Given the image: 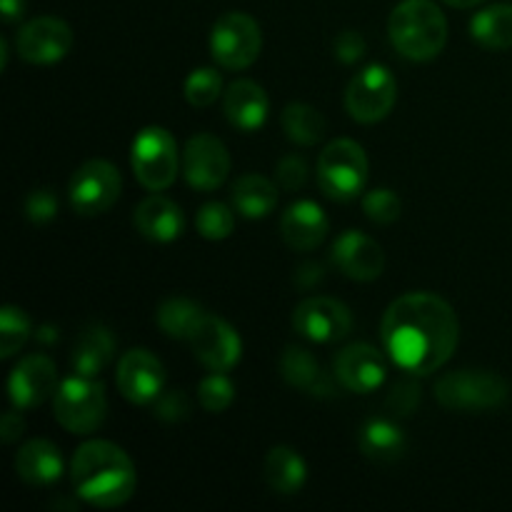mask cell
<instances>
[{"mask_svg":"<svg viewBox=\"0 0 512 512\" xmlns=\"http://www.w3.org/2000/svg\"><path fill=\"white\" fill-rule=\"evenodd\" d=\"M385 353L410 375H430L453 358L460 323L448 300L435 293H408L395 300L380 323Z\"/></svg>","mask_w":512,"mask_h":512,"instance_id":"6da1fadb","label":"cell"},{"mask_svg":"<svg viewBox=\"0 0 512 512\" xmlns=\"http://www.w3.org/2000/svg\"><path fill=\"white\" fill-rule=\"evenodd\" d=\"M70 480L75 495L98 510L123 508L138 488L133 460L110 440L80 445L70 460Z\"/></svg>","mask_w":512,"mask_h":512,"instance_id":"7a4b0ae2","label":"cell"},{"mask_svg":"<svg viewBox=\"0 0 512 512\" xmlns=\"http://www.w3.org/2000/svg\"><path fill=\"white\" fill-rule=\"evenodd\" d=\"M393 48L413 63H428L448 43V18L433 0H403L388 18Z\"/></svg>","mask_w":512,"mask_h":512,"instance_id":"3957f363","label":"cell"},{"mask_svg":"<svg viewBox=\"0 0 512 512\" xmlns=\"http://www.w3.org/2000/svg\"><path fill=\"white\" fill-rule=\"evenodd\" d=\"M510 398L508 380L490 370H453L435 383V400L453 413H490Z\"/></svg>","mask_w":512,"mask_h":512,"instance_id":"277c9868","label":"cell"},{"mask_svg":"<svg viewBox=\"0 0 512 512\" xmlns=\"http://www.w3.org/2000/svg\"><path fill=\"white\" fill-rule=\"evenodd\" d=\"M368 170L370 165L363 145L348 138L333 140L325 145L318 158L320 190L330 200L348 203L363 193L365 183H368Z\"/></svg>","mask_w":512,"mask_h":512,"instance_id":"5b68a950","label":"cell"},{"mask_svg":"<svg viewBox=\"0 0 512 512\" xmlns=\"http://www.w3.org/2000/svg\"><path fill=\"white\" fill-rule=\"evenodd\" d=\"M55 420L73 435H90L105 423L108 398L103 383L85 375H73L58 385L53 395Z\"/></svg>","mask_w":512,"mask_h":512,"instance_id":"8992f818","label":"cell"},{"mask_svg":"<svg viewBox=\"0 0 512 512\" xmlns=\"http://www.w3.org/2000/svg\"><path fill=\"white\" fill-rule=\"evenodd\" d=\"M130 165L145 190L163 193L178 178L180 155L175 138L160 125L143 128L135 135L133 148H130Z\"/></svg>","mask_w":512,"mask_h":512,"instance_id":"52a82bcc","label":"cell"},{"mask_svg":"<svg viewBox=\"0 0 512 512\" xmlns=\"http://www.w3.org/2000/svg\"><path fill=\"white\" fill-rule=\"evenodd\" d=\"M263 33L258 20L248 13H225L215 20L210 33V55L225 70H245L260 58Z\"/></svg>","mask_w":512,"mask_h":512,"instance_id":"ba28073f","label":"cell"},{"mask_svg":"<svg viewBox=\"0 0 512 512\" xmlns=\"http://www.w3.org/2000/svg\"><path fill=\"white\" fill-rule=\"evenodd\" d=\"M398 100V80L385 65H368L360 70L345 90V110L363 125L380 123L390 115Z\"/></svg>","mask_w":512,"mask_h":512,"instance_id":"9c48e42d","label":"cell"},{"mask_svg":"<svg viewBox=\"0 0 512 512\" xmlns=\"http://www.w3.org/2000/svg\"><path fill=\"white\" fill-rule=\"evenodd\" d=\"M123 178L108 160H88L73 173L68 185L70 205L78 215L108 213L120 198Z\"/></svg>","mask_w":512,"mask_h":512,"instance_id":"30bf717a","label":"cell"},{"mask_svg":"<svg viewBox=\"0 0 512 512\" xmlns=\"http://www.w3.org/2000/svg\"><path fill=\"white\" fill-rule=\"evenodd\" d=\"M293 328L313 343H340L353 333V313L340 300L313 295L295 308Z\"/></svg>","mask_w":512,"mask_h":512,"instance_id":"8fae6325","label":"cell"},{"mask_svg":"<svg viewBox=\"0 0 512 512\" xmlns=\"http://www.w3.org/2000/svg\"><path fill=\"white\" fill-rule=\"evenodd\" d=\"M70 48H73V30L65 20L53 15L28 20L15 35V50L25 63L33 65L60 63Z\"/></svg>","mask_w":512,"mask_h":512,"instance_id":"7c38bea8","label":"cell"},{"mask_svg":"<svg viewBox=\"0 0 512 512\" xmlns=\"http://www.w3.org/2000/svg\"><path fill=\"white\" fill-rule=\"evenodd\" d=\"M188 343L193 348L195 358L210 373H228L243 358V340L235 333L233 325L225 323L218 315H203Z\"/></svg>","mask_w":512,"mask_h":512,"instance_id":"4fadbf2b","label":"cell"},{"mask_svg":"<svg viewBox=\"0 0 512 512\" xmlns=\"http://www.w3.org/2000/svg\"><path fill=\"white\" fill-rule=\"evenodd\" d=\"M230 173V153L220 138L210 133H198L183 148V175L190 188L218 190Z\"/></svg>","mask_w":512,"mask_h":512,"instance_id":"5bb4252c","label":"cell"},{"mask_svg":"<svg viewBox=\"0 0 512 512\" xmlns=\"http://www.w3.org/2000/svg\"><path fill=\"white\" fill-rule=\"evenodd\" d=\"M333 373L345 390L368 395L385 383L388 365L378 348L368 343H353L335 355Z\"/></svg>","mask_w":512,"mask_h":512,"instance_id":"9a60e30c","label":"cell"},{"mask_svg":"<svg viewBox=\"0 0 512 512\" xmlns=\"http://www.w3.org/2000/svg\"><path fill=\"white\" fill-rule=\"evenodd\" d=\"M115 380L125 400L133 405H153L165 388V368L150 350L135 348L120 358Z\"/></svg>","mask_w":512,"mask_h":512,"instance_id":"2e32d148","label":"cell"},{"mask_svg":"<svg viewBox=\"0 0 512 512\" xmlns=\"http://www.w3.org/2000/svg\"><path fill=\"white\" fill-rule=\"evenodd\" d=\"M58 390V370L48 355H25L13 368L8 380V393L13 408L30 410L43 405Z\"/></svg>","mask_w":512,"mask_h":512,"instance_id":"e0dca14e","label":"cell"},{"mask_svg":"<svg viewBox=\"0 0 512 512\" xmlns=\"http://www.w3.org/2000/svg\"><path fill=\"white\" fill-rule=\"evenodd\" d=\"M333 263L345 278L370 283L385 270V253L370 235L358 230H345L333 243Z\"/></svg>","mask_w":512,"mask_h":512,"instance_id":"ac0fdd59","label":"cell"},{"mask_svg":"<svg viewBox=\"0 0 512 512\" xmlns=\"http://www.w3.org/2000/svg\"><path fill=\"white\" fill-rule=\"evenodd\" d=\"M330 220L313 200L293 203L280 218V238L295 253H310L328 238Z\"/></svg>","mask_w":512,"mask_h":512,"instance_id":"d6986e66","label":"cell"},{"mask_svg":"<svg viewBox=\"0 0 512 512\" xmlns=\"http://www.w3.org/2000/svg\"><path fill=\"white\" fill-rule=\"evenodd\" d=\"M223 113L233 128L255 133L265 125L270 113V100L265 90L253 80H235L223 93Z\"/></svg>","mask_w":512,"mask_h":512,"instance_id":"ffe728a7","label":"cell"},{"mask_svg":"<svg viewBox=\"0 0 512 512\" xmlns=\"http://www.w3.org/2000/svg\"><path fill=\"white\" fill-rule=\"evenodd\" d=\"M135 228L143 238L153 243H173L183 235L185 218L183 210L165 195L153 193L135 208Z\"/></svg>","mask_w":512,"mask_h":512,"instance_id":"44dd1931","label":"cell"},{"mask_svg":"<svg viewBox=\"0 0 512 512\" xmlns=\"http://www.w3.org/2000/svg\"><path fill=\"white\" fill-rule=\"evenodd\" d=\"M280 375L285 378V383L313 395V398H333L335 395V380L325 373L323 365L315 360L310 350L298 348V345L285 348L283 358H280Z\"/></svg>","mask_w":512,"mask_h":512,"instance_id":"7402d4cb","label":"cell"},{"mask_svg":"<svg viewBox=\"0 0 512 512\" xmlns=\"http://www.w3.org/2000/svg\"><path fill=\"white\" fill-rule=\"evenodd\" d=\"M15 473L28 485L45 488V485L58 483L63 475V455L50 440H28L15 453Z\"/></svg>","mask_w":512,"mask_h":512,"instance_id":"603a6c76","label":"cell"},{"mask_svg":"<svg viewBox=\"0 0 512 512\" xmlns=\"http://www.w3.org/2000/svg\"><path fill=\"white\" fill-rule=\"evenodd\" d=\"M360 453L368 460L380 465L398 463L408 450L405 430L393 418H370L365 420L358 433Z\"/></svg>","mask_w":512,"mask_h":512,"instance_id":"cb8c5ba5","label":"cell"},{"mask_svg":"<svg viewBox=\"0 0 512 512\" xmlns=\"http://www.w3.org/2000/svg\"><path fill=\"white\" fill-rule=\"evenodd\" d=\"M115 355V338L105 325H90L75 340L70 350V365L75 375L95 378L108 368Z\"/></svg>","mask_w":512,"mask_h":512,"instance_id":"d4e9b609","label":"cell"},{"mask_svg":"<svg viewBox=\"0 0 512 512\" xmlns=\"http://www.w3.org/2000/svg\"><path fill=\"white\" fill-rule=\"evenodd\" d=\"M263 478L278 495H298L308 480V465L288 445H278L263 460Z\"/></svg>","mask_w":512,"mask_h":512,"instance_id":"484cf974","label":"cell"},{"mask_svg":"<svg viewBox=\"0 0 512 512\" xmlns=\"http://www.w3.org/2000/svg\"><path fill=\"white\" fill-rule=\"evenodd\" d=\"M233 205L248 220L268 218L278 205V188L263 175H243L233 185Z\"/></svg>","mask_w":512,"mask_h":512,"instance_id":"4316f807","label":"cell"},{"mask_svg":"<svg viewBox=\"0 0 512 512\" xmlns=\"http://www.w3.org/2000/svg\"><path fill=\"white\" fill-rule=\"evenodd\" d=\"M470 35L485 50L512 48V5H490L480 10L470 23Z\"/></svg>","mask_w":512,"mask_h":512,"instance_id":"83f0119b","label":"cell"},{"mask_svg":"<svg viewBox=\"0 0 512 512\" xmlns=\"http://www.w3.org/2000/svg\"><path fill=\"white\" fill-rule=\"evenodd\" d=\"M280 125H283L288 140H293L295 145H305V148L318 145L328 133V123H325L323 115L313 105L305 103L285 105L283 115H280Z\"/></svg>","mask_w":512,"mask_h":512,"instance_id":"f1b7e54d","label":"cell"},{"mask_svg":"<svg viewBox=\"0 0 512 512\" xmlns=\"http://www.w3.org/2000/svg\"><path fill=\"white\" fill-rule=\"evenodd\" d=\"M203 310H200V305H195L193 300L188 298H165L163 303L158 305V315H155V320H158L160 330H163L168 338H175V340H188L190 335H193L195 325L200 323V318H203Z\"/></svg>","mask_w":512,"mask_h":512,"instance_id":"f546056e","label":"cell"},{"mask_svg":"<svg viewBox=\"0 0 512 512\" xmlns=\"http://www.w3.org/2000/svg\"><path fill=\"white\" fill-rule=\"evenodd\" d=\"M30 318L25 310L15 308V305H5L0 310V358L8 360L28 343L30 338Z\"/></svg>","mask_w":512,"mask_h":512,"instance_id":"4dcf8cb0","label":"cell"},{"mask_svg":"<svg viewBox=\"0 0 512 512\" xmlns=\"http://www.w3.org/2000/svg\"><path fill=\"white\" fill-rule=\"evenodd\" d=\"M183 93L193 108H210L223 93V75L215 68H195L185 78Z\"/></svg>","mask_w":512,"mask_h":512,"instance_id":"1f68e13d","label":"cell"},{"mask_svg":"<svg viewBox=\"0 0 512 512\" xmlns=\"http://www.w3.org/2000/svg\"><path fill=\"white\" fill-rule=\"evenodd\" d=\"M195 228L205 240H225L233 235L235 230V215L225 203H205L200 205L198 215H195Z\"/></svg>","mask_w":512,"mask_h":512,"instance_id":"d6a6232c","label":"cell"},{"mask_svg":"<svg viewBox=\"0 0 512 512\" xmlns=\"http://www.w3.org/2000/svg\"><path fill=\"white\" fill-rule=\"evenodd\" d=\"M235 388L225 373H210L208 378H203V383L198 385V400L208 413L218 415L233 405Z\"/></svg>","mask_w":512,"mask_h":512,"instance_id":"836d02e7","label":"cell"},{"mask_svg":"<svg viewBox=\"0 0 512 512\" xmlns=\"http://www.w3.org/2000/svg\"><path fill=\"white\" fill-rule=\"evenodd\" d=\"M363 210L375 225H390L403 213V203H400L398 193H393L390 188H378L365 195Z\"/></svg>","mask_w":512,"mask_h":512,"instance_id":"e575fe53","label":"cell"},{"mask_svg":"<svg viewBox=\"0 0 512 512\" xmlns=\"http://www.w3.org/2000/svg\"><path fill=\"white\" fill-rule=\"evenodd\" d=\"M420 400H423L420 385L415 383L413 378H403L393 385L388 400H385V408H388V413H393L395 418H410V415L418 410Z\"/></svg>","mask_w":512,"mask_h":512,"instance_id":"d590c367","label":"cell"},{"mask_svg":"<svg viewBox=\"0 0 512 512\" xmlns=\"http://www.w3.org/2000/svg\"><path fill=\"white\" fill-rule=\"evenodd\" d=\"M193 413L188 395L183 390H170V393H160L153 400V415L163 423H183Z\"/></svg>","mask_w":512,"mask_h":512,"instance_id":"8d00e7d4","label":"cell"},{"mask_svg":"<svg viewBox=\"0 0 512 512\" xmlns=\"http://www.w3.org/2000/svg\"><path fill=\"white\" fill-rule=\"evenodd\" d=\"M25 218L35 225H45L55 218L58 213V195L50 188H35L30 190L25 198Z\"/></svg>","mask_w":512,"mask_h":512,"instance_id":"74e56055","label":"cell"},{"mask_svg":"<svg viewBox=\"0 0 512 512\" xmlns=\"http://www.w3.org/2000/svg\"><path fill=\"white\" fill-rule=\"evenodd\" d=\"M275 178H278L280 188L295 193V190L305 188V183H308V163L295 153L285 155L275 165Z\"/></svg>","mask_w":512,"mask_h":512,"instance_id":"f35d334b","label":"cell"},{"mask_svg":"<svg viewBox=\"0 0 512 512\" xmlns=\"http://www.w3.org/2000/svg\"><path fill=\"white\" fill-rule=\"evenodd\" d=\"M333 53L340 63L345 65L358 63V60L365 55V38L360 33H355V30H343V33L335 38Z\"/></svg>","mask_w":512,"mask_h":512,"instance_id":"ab89813d","label":"cell"},{"mask_svg":"<svg viewBox=\"0 0 512 512\" xmlns=\"http://www.w3.org/2000/svg\"><path fill=\"white\" fill-rule=\"evenodd\" d=\"M25 430V420L23 415L18 413V408L10 410V413L3 415V423H0V438H3V443H15V440L23 435Z\"/></svg>","mask_w":512,"mask_h":512,"instance_id":"60d3db41","label":"cell"},{"mask_svg":"<svg viewBox=\"0 0 512 512\" xmlns=\"http://www.w3.org/2000/svg\"><path fill=\"white\" fill-rule=\"evenodd\" d=\"M323 275H325L323 265L305 263V265H300V268H298V275H295V283H298L300 288H315V285H318L320 280H323Z\"/></svg>","mask_w":512,"mask_h":512,"instance_id":"b9f144b4","label":"cell"},{"mask_svg":"<svg viewBox=\"0 0 512 512\" xmlns=\"http://www.w3.org/2000/svg\"><path fill=\"white\" fill-rule=\"evenodd\" d=\"M0 13H3L5 23H15V20L23 18L25 3L23 0H0Z\"/></svg>","mask_w":512,"mask_h":512,"instance_id":"7bdbcfd3","label":"cell"},{"mask_svg":"<svg viewBox=\"0 0 512 512\" xmlns=\"http://www.w3.org/2000/svg\"><path fill=\"white\" fill-rule=\"evenodd\" d=\"M443 3H448L450 8H475V5H480L483 0H443Z\"/></svg>","mask_w":512,"mask_h":512,"instance_id":"ee69618b","label":"cell"},{"mask_svg":"<svg viewBox=\"0 0 512 512\" xmlns=\"http://www.w3.org/2000/svg\"><path fill=\"white\" fill-rule=\"evenodd\" d=\"M5 65H8V43L0 40V68H5Z\"/></svg>","mask_w":512,"mask_h":512,"instance_id":"f6af8a7d","label":"cell"}]
</instances>
